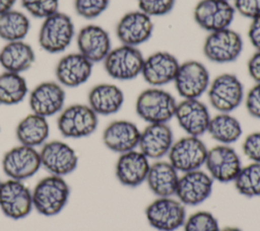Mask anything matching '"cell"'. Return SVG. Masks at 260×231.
Segmentation results:
<instances>
[{"instance_id":"cell-36","label":"cell","mask_w":260,"mask_h":231,"mask_svg":"<svg viewBox=\"0 0 260 231\" xmlns=\"http://www.w3.org/2000/svg\"><path fill=\"white\" fill-rule=\"evenodd\" d=\"M21 6L35 18L45 19L59 11V0H20Z\"/></svg>"},{"instance_id":"cell-3","label":"cell","mask_w":260,"mask_h":231,"mask_svg":"<svg viewBox=\"0 0 260 231\" xmlns=\"http://www.w3.org/2000/svg\"><path fill=\"white\" fill-rule=\"evenodd\" d=\"M75 35V26L72 18L66 13L57 11L43 19L38 42L45 52L59 54L71 45Z\"/></svg>"},{"instance_id":"cell-5","label":"cell","mask_w":260,"mask_h":231,"mask_svg":"<svg viewBox=\"0 0 260 231\" xmlns=\"http://www.w3.org/2000/svg\"><path fill=\"white\" fill-rule=\"evenodd\" d=\"M206 93L209 104L217 112L234 111L245 98L244 85L233 73L217 75L210 81Z\"/></svg>"},{"instance_id":"cell-40","label":"cell","mask_w":260,"mask_h":231,"mask_svg":"<svg viewBox=\"0 0 260 231\" xmlns=\"http://www.w3.org/2000/svg\"><path fill=\"white\" fill-rule=\"evenodd\" d=\"M236 12L240 15L254 19L260 16V0H234Z\"/></svg>"},{"instance_id":"cell-35","label":"cell","mask_w":260,"mask_h":231,"mask_svg":"<svg viewBox=\"0 0 260 231\" xmlns=\"http://www.w3.org/2000/svg\"><path fill=\"white\" fill-rule=\"evenodd\" d=\"M110 0H74L76 14L84 19L92 20L101 16L109 7Z\"/></svg>"},{"instance_id":"cell-42","label":"cell","mask_w":260,"mask_h":231,"mask_svg":"<svg viewBox=\"0 0 260 231\" xmlns=\"http://www.w3.org/2000/svg\"><path fill=\"white\" fill-rule=\"evenodd\" d=\"M247 70L255 83H260V51H255L250 57L247 63Z\"/></svg>"},{"instance_id":"cell-23","label":"cell","mask_w":260,"mask_h":231,"mask_svg":"<svg viewBox=\"0 0 260 231\" xmlns=\"http://www.w3.org/2000/svg\"><path fill=\"white\" fill-rule=\"evenodd\" d=\"M150 160L138 149L122 153L115 164L117 180L126 187H137L146 180Z\"/></svg>"},{"instance_id":"cell-19","label":"cell","mask_w":260,"mask_h":231,"mask_svg":"<svg viewBox=\"0 0 260 231\" xmlns=\"http://www.w3.org/2000/svg\"><path fill=\"white\" fill-rule=\"evenodd\" d=\"M180 62L167 51H157L144 57L141 76L151 87H162L174 81Z\"/></svg>"},{"instance_id":"cell-41","label":"cell","mask_w":260,"mask_h":231,"mask_svg":"<svg viewBox=\"0 0 260 231\" xmlns=\"http://www.w3.org/2000/svg\"><path fill=\"white\" fill-rule=\"evenodd\" d=\"M248 38L256 51H260V16L251 19L248 27Z\"/></svg>"},{"instance_id":"cell-32","label":"cell","mask_w":260,"mask_h":231,"mask_svg":"<svg viewBox=\"0 0 260 231\" xmlns=\"http://www.w3.org/2000/svg\"><path fill=\"white\" fill-rule=\"evenodd\" d=\"M29 29L30 20L21 11L11 9L0 15V38L6 43L24 41Z\"/></svg>"},{"instance_id":"cell-13","label":"cell","mask_w":260,"mask_h":231,"mask_svg":"<svg viewBox=\"0 0 260 231\" xmlns=\"http://www.w3.org/2000/svg\"><path fill=\"white\" fill-rule=\"evenodd\" d=\"M32 207L31 189L20 180L8 178L0 186V210L9 219L20 220L27 217Z\"/></svg>"},{"instance_id":"cell-26","label":"cell","mask_w":260,"mask_h":231,"mask_svg":"<svg viewBox=\"0 0 260 231\" xmlns=\"http://www.w3.org/2000/svg\"><path fill=\"white\" fill-rule=\"evenodd\" d=\"M123 90L113 83H100L91 87L87 94V104L98 115H112L123 106Z\"/></svg>"},{"instance_id":"cell-9","label":"cell","mask_w":260,"mask_h":231,"mask_svg":"<svg viewBox=\"0 0 260 231\" xmlns=\"http://www.w3.org/2000/svg\"><path fill=\"white\" fill-rule=\"evenodd\" d=\"M207 151L200 137L186 135L174 141L168 154V161L182 173L201 169L205 163Z\"/></svg>"},{"instance_id":"cell-4","label":"cell","mask_w":260,"mask_h":231,"mask_svg":"<svg viewBox=\"0 0 260 231\" xmlns=\"http://www.w3.org/2000/svg\"><path fill=\"white\" fill-rule=\"evenodd\" d=\"M99 126V115L88 104L74 103L64 107L57 119L60 134L68 139H81L92 135Z\"/></svg>"},{"instance_id":"cell-10","label":"cell","mask_w":260,"mask_h":231,"mask_svg":"<svg viewBox=\"0 0 260 231\" xmlns=\"http://www.w3.org/2000/svg\"><path fill=\"white\" fill-rule=\"evenodd\" d=\"M210 81L209 71L203 63L188 60L180 63L173 83L183 99H194L206 93Z\"/></svg>"},{"instance_id":"cell-20","label":"cell","mask_w":260,"mask_h":231,"mask_svg":"<svg viewBox=\"0 0 260 231\" xmlns=\"http://www.w3.org/2000/svg\"><path fill=\"white\" fill-rule=\"evenodd\" d=\"M78 53L92 64L103 62L112 50L110 33L98 24L82 26L75 35Z\"/></svg>"},{"instance_id":"cell-37","label":"cell","mask_w":260,"mask_h":231,"mask_svg":"<svg viewBox=\"0 0 260 231\" xmlns=\"http://www.w3.org/2000/svg\"><path fill=\"white\" fill-rule=\"evenodd\" d=\"M138 9L152 17L169 14L174 6L175 0H137Z\"/></svg>"},{"instance_id":"cell-22","label":"cell","mask_w":260,"mask_h":231,"mask_svg":"<svg viewBox=\"0 0 260 231\" xmlns=\"http://www.w3.org/2000/svg\"><path fill=\"white\" fill-rule=\"evenodd\" d=\"M174 141L173 131L168 124H147L140 132L137 149L149 160H161L168 156Z\"/></svg>"},{"instance_id":"cell-21","label":"cell","mask_w":260,"mask_h":231,"mask_svg":"<svg viewBox=\"0 0 260 231\" xmlns=\"http://www.w3.org/2000/svg\"><path fill=\"white\" fill-rule=\"evenodd\" d=\"M174 118L187 135L201 137L207 133L211 115L207 105L199 98H194L178 102Z\"/></svg>"},{"instance_id":"cell-8","label":"cell","mask_w":260,"mask_h":231,"mask_svg":"<svg viewBox=\"0 0 260 231\" xmlns=\"http://www.w3.org/2000/svg\"><path fill=\"white\" fill-rule=\"evenodd\" d=\"M145 218L157 231H176L186 221V206L176 197L156 198L145 208Z\"/></svg>"},{"instance_id":"cell-46","label":"cell","mask_w":260,"mask_h":231,"mask_svg":"<svg viewBox=\"0 0 260 231\" xmlns=\"http://www.w3.org/2000/svg\"><path fill=\"white\" fill-rule=\"evenodd\" d=\"M228 1H230V0H228Z\"/></svg>"},{"instance_id":"cell-28","label":"cell","mask_w":260,"mask_h":231,"mask_svg":"<svg viewBox=\"0 0 260 231\" xmlns=\"http://www.w3.org/2000/svg\"><path fill=\"white\" fill-rule=\"evenodd\" d=\"M35 61V51L24 41L6 43L0 50V66L7 72L22 74L34 65Z\"/></svg>"},{"instance_id":"cell-2","label":"cell","mask_w":260,"mask_h":231,"mask_svg":"<svg viewBox=\"0 0 260 231\" xmlns=\"http://www.w3.org/2000/svg\"><path fill=\"white\" fill-rule=\"evenodd\" d=\"M177 103L171 92L150 86L138 94L135 111L147 124H168L175 117Z\"/></svg>"},{"instance_id":"cell-6","label":"cell","mask_w":260,"mask_h":231,"mask_svg":"<svg viewBox=\"0 0 260 231\" xmlns=\"http://www.w3.org/2000/svg\"><path fill=\"white\" fill-rule=\"evenodd\" d=\"M244 42L242 35L231 27L208 32L202 52L205 58L216 64L235 62L242 54Z\"/></svg>"},{"instance_id":"cell-39","label":"cell","mask_w":260,"mask_h":231,"mask_svg":"<svg viewBox=\"0 0 260 231\" xmlns=\"http://www.w3.org/2000/svg\"><path fill=\"white\" fill-rule=\"evenodd\" d=\"M247 112L254 119L260 120V83H255L244 98Z\"/></svg>"},{"instance_id":"cell-31","label":"cell","mask_w":260,"mask_h":231,"mask_svg":"<svg viewBox=\"0 0 260 231\" xmlns=\"http://www.w3.org/2000/svg\"><path fill=\"white\" fill-rule=\"evenodd\" d=\"M27 94L28 86L22 74L7 71L0 74V105H16Z\"/></svg>"},{"instance_id":"cell-38","label":"cell","mask_w":260,"mask_h":231,"mask_svg":"<svg viewBox=\"0 0 260 231\" xmlns=\"http://www.w3.org/2000/svg\"><path fill=\"white\" fill-rule=\"evenodd\" d=\"M242 151L251 162L260 163V131L250 133L245 137Z\"/></svg>"},{"instance_id":"cell-18","label":"cell","mask_w":260,"mask_h":231,"mask_svg":"<svg viewBox=\"0 0 260 231\" xmlns=\"http://www.w3.org/2000/svg\"><path fill=\"white\" fill-rule=\"evenodd\" d=\"M213 183L210 175L201 169L182 173L175 197L184 206H198L209 199Z\"/></svg>"},{"instance_id":"cell-34","label":"cell","mask_w":260,"mask_h":231,"mask_svg":"<svg viewBox=\"0 0 260 231\" xmlns=\"http://www.w3.org/2000/svg\"><path fill=\"white\" fill-rule=\"evenodd\" d=\"M184 231H219L218 221L208 211H197L186 218Z\"/></svg>"},{"instance_id":"cell-16","label":"cell","mask_w":260,"mask_h":231,"mask_svg":"<svg viewBox=\"0 0 260 231\" xmlns=\"http://www.w3.org/2000/svg\"><path fill=\"white\" fill-rule=\"evenodd\" d=\"M154 29L152 18L142 11L125 13L116 24V36L121 45L138 48L150 40Z\"/></svg>"},{"instance_id":"cell-11","label":"cell","mask_w":260,"mask_h":231,"mask_svg":"<svg viewBox=\"0 0 260 231\" xmlns=\"http://www.w3.org/2000/svg\"><path fill=\"white\" fill-rule=\"evenodd\" d=\"M1 165L8 178L24 181L32 177L42 167L40 152L37 148L19 144L5 152Z\"/></svg>"},{"instance_id":"cell-45","label":"cell","mask_w":260,"mask_h":231,"mask_svg":"<svg viewBox=\"0 0 260 231\" xmlns=\"http://www.w3.org/2000/svg\"><path fill=\"white\" fill-rule=\"evenodd\" d=\"M1 183H2V181H1V179H0V186H1Z\"/></svg>"},{"instance_id":"cell-43","label":"cell","mask_w":260,"mask_h":231,"mask_svg":"<svg viewBox=\"0 0 260 231\" xmlns=\"http://www.w3.org/2000/svg\"><path fill=\"white\" fill-rule=\"evenodd\" d=\"M16 0H0V15L13 9Z\"/></svg>"},{"instance_id":"cell-1","label":"cell","mask_w":260,"mask_h":231,"mask_svg":"<svg viewBox=\"0 0 260 231\" xmlns=\"http://www.w3.org/2000/svg\"><path fill=\"white\" fill-rule=\"evenodd\" d=\"M32 207L41 215L53 217L67 206L70 186L64 177L49 174L43 177L31 190Z\"/></svg>"},{"instance_id":"cell-27","label":"cell","mask_w":260,"mask_h":231,"mask_svg":"<svg viewBox=\"0 0 260 231\" xmlns=\"http://www.w3.org/2000/svg\"><path fill=\"white\" fill-rule=\"evenodd\" d=\"M179 178L178 170L169 161L156 160L150 163L145 182L156 198L175 197Z\"/></svg>"},{"instance_id":"cell-17","label":"cell","mask_w":260,"mask_h":231,"mask_svg":"<svg viewBox=\"0 0 260 231\" xmlns=\"http://www.w3.org/2000/svg\"><path fill=\"white\" fill-rule=\"evenodd\" d=\"M65 100L64 87L57 81L41 82L28 94V104L31 112L47 119L59 114L64 108Z\"/></svg>"},{"instance_id":"cell-25","label":"cell","mask_w":260,"mask_h":231,"mask_svg":"<svg viewBox=\"0 0 260 231\" xmlns=\"http://www.w3.org/2000/svg\"><path fill=\"white\" fill-rule=\"evenodd\" d=\"M140 132L135 123L128 120H116L105 128L102 140L110 151L120 155L137 149Z\"/></svg>"},{"instance_id":"cell-12","label":"cell","mask_w":260,"mask_h":231,"mask_svg":"<svg viewBox=\"0 0 260 231\" xmlns=\"http://www.w3.org/2000/svg\"><path fill=\"white\" fill-rule=\"evenodd\" d=\"M204 166L214 181L233 182L242 168V160L231 145L217 144L208 149Z\"/></svg>"},{"instance_id":"cell-30","label":"cell","mask_w":260,"mask_h":231,"mask_svg":"<svg viewBox=\"0 0 260 231\" xmlns=\"http://www.w3.org/2000/svg\"><path fill=\"white\" fill-rule=\"evenodd\" d=\"M207 133L218 144L232 145L242 137L243 128L241 122L231 112H218L211 117Z\"/></svg>"},{"instance_id":"cell-24","label":"cell","mask_w":260,"mask_h":231,"mask_svg":"<svg viewBox=\"0 0 260 231\" xmlns=\"http://www.w3.org/2000/svg\"><path fill=\"white\" fill-rule=\"evenodd\" d=\"M93 64L80 53H70L59 59L55 67L57 82L63 87L75 88L87 82Z\"/></svg>"},{"instance_id":"cell-14","label":"cell","mask_w":260,"mask_h":231,"mask_svg":"<svg viewBox=\"0 0 260 231\" xmlns=\"http://www.w3.org/2000/svg\"><path fill=\"white\" fill-rule=\"evenodd\" d=\"M39 152L41 165L49 174L64 177L77 168L78 155L76 151L63 141H47Z\"/></svg>"},{"instance_id":"cell-44","label":"cell","mask_w":260,"mask_h":231,"mask_svg":"<svg viewBox=\"0 0 260 231\" xmlns=\"http://www.w3.org/2000/svg\"><path fill=\"white\" fill-rule=\"evenodd\" d=\"M219 231H243L242 229L238 228V227H233V226H229V227H224L222 229H220Z\"/></svg>"},{"instance_id":"cell-7","label":"cell","mask_w":260,"mask_h":231,"mask_svg":"<svg viewBox=\"0 0 260 231\" xmlns=\"http://www.w3.org/2000/svg\"><path fill=\"white\" fill-rule=\"evenodd\" d=\"M144 56L136 47L120 45L112 48L103 61L106 73L118 81H130L141 75Z\"/></svg>"},{"instance_id":"cell-15","label":"cell","mask_w":260,"mask_h":231,"mask_svg":"<svg viewBox=\"0 0 260 231\" xmlns=\"http://www.w3.org/2000/svg\"><path fill=\"white\" fill-rule=\"evenodd\" d=\"M235 14L234 5L228 0H200L193 10L194 21L207 32L230 27Z\"/></svg>"},{"instance_id":"cell-33","label":"cell","mask_w":260,"mask_h":231,"mask_svg":"<svg viewBox=\"0 0 260 231\" xmlns=\"http://www.w3.org/2000/svg\"><path fill=\"white\" fill-rule=\"evenodd\" d=\"M233 182L241 196L246 198L260 197V163L251 162L242 166Z\"/></svg>"},{"instance_id":"cell-29","label":"cell","mask_w":260,"mask_h":231,"mask_svg":"<svg viewBox=\"0 0 260 231\" xmlns=\"http://www.w3.org/2000/svg\"><path fill=\"white\" fill-rule=\"evenodd\" d=\"M49 135L50 125L47 118L34 112L22 118L15 128V137L19 144L34 148L43 146Z\"/></svg>"}]
</instances>
